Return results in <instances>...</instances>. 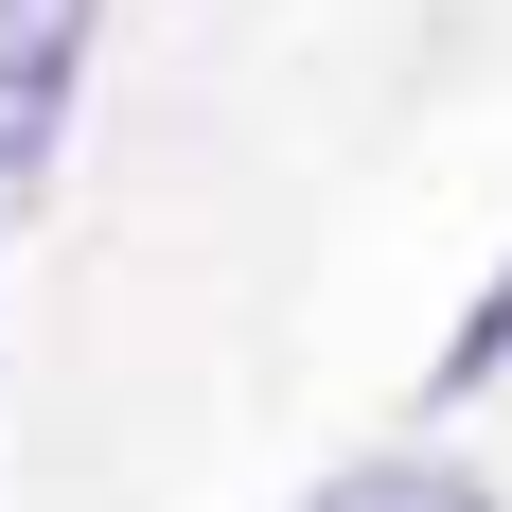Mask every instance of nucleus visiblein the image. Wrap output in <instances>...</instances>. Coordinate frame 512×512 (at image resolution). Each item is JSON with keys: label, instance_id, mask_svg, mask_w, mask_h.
<instances>
[{"label": "nucleus", "instance_id": "nucleus-2", "mask_svg": "<svg viewBox=\"0 0 512 512\" xmlns=\"http://www.w3.org/2000/svg\"><path fill=\"white\" fill-rule=\"evenodd\" d=\"M301 512H495V477L442 460V442H389V460H336Z\"/></svg>", "mask_w": 512, "mask_h": 512}, {"label": "nucleus", "instance_id": "nucleus-1", "mask_svg": "<svg viewBox=\"0 0 512 512\" xmlns=\"http://www.w3.org/2000/svg\"><path fill=\"white\" fill-rule=\"evenodd\" d=\"M89 36H106V0H0V212L53 195L71 106H89Z\"/></svg>", "mask_w": 512, "mask_h": 512}, {"label": "nucleus", "instance_id": "nucleus-3", "mask_svg": "<svg viewBox=\"0 0 512 512\" xmlns=\"http://www.w3.org/2000/svg\"><path fill=\"white\" fill-rule=\"evenodd\" d=\"M495 371H512V265L477 283V318H460V336H442V389H495Z\"/></svg>", "mask_w": 512, "mask_h": 512}]
</instances>
